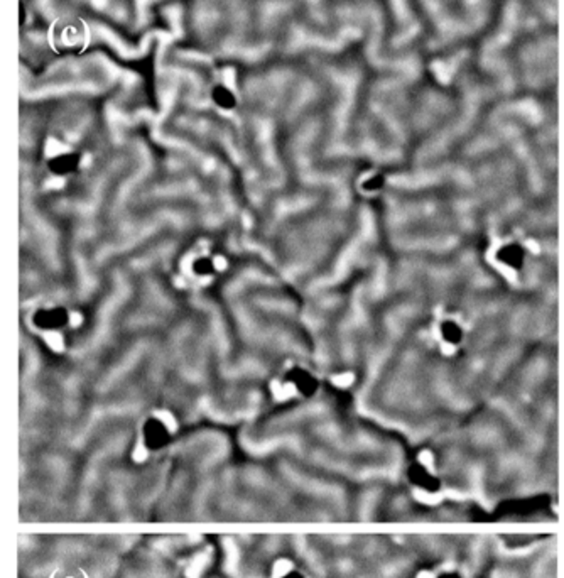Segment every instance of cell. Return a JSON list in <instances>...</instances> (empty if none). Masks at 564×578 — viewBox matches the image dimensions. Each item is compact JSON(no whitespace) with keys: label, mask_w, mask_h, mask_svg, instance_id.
I'll return each instance as SVG.
<instances>
[{"label":"cell","mask_w":564,"mask_h":578,"mask_svg":"<svg viewBox=\"0 0 564 578\" xmlns=\"http://www.w3.org/2000/svg\"><path fill=\"white\" fill-rule=\"evenodd\" d=\"M384 186V178L379 176V174H373V176L368 178V180L364 181V185H362V188L365 189V192L368 193H373V192H379L380 188Z\"/></svg>","instance_id":"8"},{"label":"cell","mask_w":564,"mask_h":578,"mask_svg":"<svg viewBox=\"0 0 564 578\" xmlns=\"http://www.w3.org/2000/svg\"><path fill=\"white\" fill-rule=\"evenodd\" d=\"M215 260L207 256H200L191 262V272L196 278H208L215 272Z\"/></svg>","instance_id":"5"},{"label":"cell","mask_w":564,"mask_h":578,"mask_svg":"<svg viewBox=\"0 0 564 578\" xmlns=\"http://www.w3.org/2000/svg\"><path fill=\"white\" fill-rule=\"evenodd\" d=\"M284 578H302V577L300 575V573H294L293 572V573H289V575H286Z\"/></svg>","instance_id":"9"},{"label":"cell","mask_w":564,"mask_h":578,"mask_svg":"<svg viewBox=\"0 0 564 578\" xmlns=\"http://www.w3.org/2000/svg\"><path fill=\"white\" fill-rule=\"evenodd\" d=\"M441 333H443L444 340L450 342V344H457L461 340V328L455 322H444L441 327Z\"/></svg>","instance_id":"7"},{"label":"cell","mask_w":564,"mask_h":578,"mask_svg":"<svg viewBox=\"0 0 564 578\" xmlns=\"http://www.w3.org/2000/svg\"><path fill=\"white\" fill-rule=\"evenodd\" d=\"M171 442V428L159 416H149L142 424V443L151 452H159Z\"/></svg>","instance_id":"2"},{"label":"cell","mask_w":564,"mask_h":578,"mask_svg":"<svg viewBox=\"0 0 564 578\" xmlns=\"http://www.w3.org/2000/svg\"><path fill=\"white\" fill-rule=\"evenodd\" d=\"M80 164V156L74 151H59L50 156L48 159V169L54 174V176H68L74 173Z\"/></svg>","instance_id":"3"},{"label":"cell","mask_w":564,"mask_h":578,"mask_svg":"<svg viewBox=\"0 0 564 578\" xmlns=\"http://www.w3.org/2000/svg\"><path fill=\"white\" fill-rule=\"evenodd\" d=\"M287 380L296 387L297 393H301L302 396H311V394L316 393L317 389V380L309 374L304 369H293L287 374Z\"/></svg>","instance_id":"4"},{"label":"cell","mask_w":564,"mask_h":578,"mask_svg":"<svg viewBox=\"0 0 564 578\" xmlns=\"http://www.w3.org/2000/svg\"><path fill=\"white\" fill-rule=\"evenodd\" d=\"M31 320L37 330L53 333V331H59L70 325L71 315L68 309L63 307H43L32 313Z\"/></svg>","instance_id":"1"},{"label":"cell","mask_w":564,"mask_h":578,"mask_svg":"<svg viewBox=\"0 0 564 578\" xmlns=\"http://www.w3.org/2000/svg\"><path fill=\"white\" fill-rule=\"evenodd\" d=\"M211 99H213V102H215L216 105L223 110H230L235 107L233 93H231L230 90H227L225 87H216L211 93Z\"/></svg>","instance_id":"6"}]
</instances>
